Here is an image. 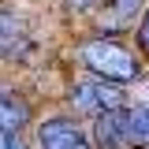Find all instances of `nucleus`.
Here are the masks:
<instances>
[{"label":"nucleus","instance_id":"1","mask_svg":"<svg viewBox=\"0 0 149 149\" xmlns=\"http://www.w3.org/2000/svg\"><path fill=\"white\" fill-rule=\"evenodd\" d=\"M78 60H82V67H90L97 78H104V82H134L138 78V60L134 52H127L123 45H116L108 37H90L82 49H78Z\"/></svg>","mask_w":149,"mask_h":149},{"label":"nucleus","instance_id":"2","mask_svg":"<svg viewBox=\"0 0 149 149\" xmlns=\"http://www.w3.org/2000/svg\"><path fill=\"white\" fill-rule=\"evenodd\" d=\"M71 108H74V112H90L93 119H97V116H104V112L127 108V93L119 90L116 82L86 78V82H74V90H71Z\"/></svg>","mask_w":149,"mask_h":149},{"label":"nucleus","instance_id":"3","mask_svg":"<svg viewBox=\"0 0 149 149\" xmlns=\"http://www.w3.org/2000/svg\"><path fill=\"white\" fill-rule=\"evenodd\" d=\"M30 123V104L26 97L0 78V134H19V130Z\"/></svg>","mask_w":149,"mask_h":149},{"label":"nucleus","instance_id":"4","mask_svg":"<svg viewBox=\"0 0 149 149\" xmlns=\"http://www.w3.org/2000/svg\"><path fill=\"white\" fill-rule=\"evenodd\" d=\"M37 138L45 149H90V138L78 130L74 119H49L37 127Z\"/></svg>","mask_w":149,"mask_h":149},{"label":"nucleus","instance_id":"5","mask_svg":"<svg viewBox=\"0 0 149 149\" xmlns=\"http://www.w3.org/2000/svg\"><path fill=\"white\" fill-rule=\"evenodd\" d=\"M119 116H123V149H149V108L134 104Z\"/></svg>","mask_w":149,"mask_h":149},{"label":"nucleus","instance_id":"6","mask_svg":"<svg viewBox=\"0 0 149 149\" xmlns=\"http://www.w3.org/2000/svg\"><path fill=\"white\" fill-rule=\"evenodd\" d=\"M119 112H104V116L93 119V142H97V149H123V116Z\"/></svg>","mask_w":149,"mask_h":149},{"label":"nucleus","instance_id":"7","mask_svg":"<svg viewBox=\"0 0 149 149\" xmlns=\"http://www.w3.org/2000/svg\"><path fill=\"white\" fill-rule=\"evenodd\" d=\"M26 49V30L15 15L0 11V56H19Z\"/></svg>","mask_w":149,"mask_h":149},{"label":"nucleus","instance_id":"8","mask_svg":"<svg viewBox=\"0 0 149 149\" xmlns=\"http://www.w3.org/2000/svg\"><path fill=\"white\" fill-rule=\"evenodd\" d=\"M142 4L146 0H112V26H127V22H134V15L142 11Z\"/></svg>","mask_w":149,"mask_h":149},{"label":"nucleus","instance_id":"9","mask_svg":"<svg viewBox=\"0 0 149 149\" xmlns=\"http://www.w3.org/2000/svg\"><path fill=\"white\" fill-rule=\"evenodd\" d=\"M138 49L149 56V11H146V19H142V26H138Z\"/></svg>","mask_w":149,"mask_h":149},{"label":"nucleus","instance_id":"10","mask_svg":"<svg viewBox=\"0 0 149 149\" xmlns=\"http://www.w3.org/2000/svg\"><path fill=\"white\" fill-rule=\"evenodd\" d=\"M0 149H26V142L19 134H0Z\"/></svg>","mask_w":149,"mask_h":149},{"label":"nucleus","instance_id":"11","mask_svg":"<svg viewBox=\"0 0 149 149\" xmlns=\"http://www.w3.org/2000/svg\"><path fill=\"white\" fill-rule=\"evenodd\" d=\"M67 8L71 11H90V8H97V0H67Z\"/></svg>","mask_w":149,"mask_h":149},{"label":"nucleus","instance_id":"12","mask_svg":"<svg viewBox=\"0 0 149 149\" xmlns=\"http://www.w3.org/2000/svg\"><path fill=\"white\" fill-rule=\"evenodd\" d=\"M142 97H146V108H149V78H146V86H142Z\"/></svg>","mask_w":149,"mask_h":149}]
</instances>
